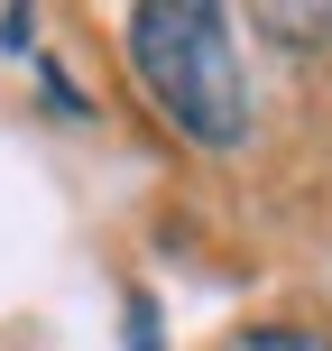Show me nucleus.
I'll use <instances>...</instances> for the list:
<instances>
[{
  "label": "nucleus",
  "instance_id": "nucleus-1",
  "mask_svg": "<svg viewBox=\"0 0 332 351\" xmlns=\"http://www.w3.org/2000/svg\"><path fill=\"white\" fill-rule=\"evenodd\" d=\"M129 37V74H139L148 111L194 148H240L249 139V74L231 47V19L203 0H148L120 19Z\"/></svg>",
  "mask_w": 332,
  "mask_h": 351
},
{
  "label": "nucleus",
  "instance_id": "nucleus-2",
  "mask_svg": "<svg viewBox=\"0 0 332 351\" xmlns=\"http://www.w3.org/2000/svg\"><path fill=\"white\" fill-rule=\"evenodd\" d=\"M249 28H259V37H286L296 56L332 47V10H296V0H259V10H249Z\"/></svg>",
  "mask_w": 332,
  "mask_h": 351
},
{
  "label": "nucleus",
  "instance_id": "nucleus-3",
  "mask_svg": "<svg viewBox=\"0 0 332 351\" xmlns=\"http://www.w3.org/2000/svg\"><path fill=\"white\" fill-rule=\"evenodd\" d=\"M222 351H332V333H314V324H249Z\"/></svg>",
  "mask_w": 332,
  "mask_h": 351
}]
</instances>
